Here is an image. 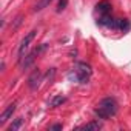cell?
I'll list each match as a JSON object with an SVG mask.
<instances>
[{
  "instance_id": "cell-4",
  "label": "cell",
  "mask_w": 131,
  "mask_h": 131,
  "mask_svg": "<svg viewBox=\"0 0 131 131\" xmlns=\"http://www.w3.org/2000/svg\"><path fill=\"white\" fill-rule=\"evenodd\" d=\"M34 37H36V31H31V32H28V34L25 36V39L20 42V46H19V60H22V59L25 57V51L29 48V43L34 40Z\"/></svg>"
},
{
  "instance_id": "cell-7",
  "label": "cell",
  "mask_w": 131,
  "mask_h": 131,
  "mask_svg": "<svg viewBox=\"0 0 131 131\" xmlns=\"http://www.w3.org/2000/svg\"><path fill=\"white\" fill-rule=\"evenodd\" d=\"M16 108H17V102H13V103H9V105L6 106V110L0 114V125H5V122L13 116V113L16 111Z\"/></svg>"
},
{
  "instance_id": "cell-3",
  "label": "cell",
  "mask_w": 131,
  "mask_h": 131,
  "mask_svg": "<svg viewBox=\"0 0 131 131\" xmlns=\"http://www.w3.org/2000/svg\"><path fill=\"white\" fill-rule=\"evenodd\" d=\"M46 46H48L46 43H42L40 46L34 48V49H32V51H31L28 56H25L22 60H19V65H20V68H22V70H26L28 67H31V65L34 63V60H36V57H37V56H39L42 51H45V49H46Z\"/></svg>"
},
{
  "instance_id": "cell-1",
  "label": "cell",
  "mask_w": 131,
  "mask_h": 131,
  "mask_svg": "<svg viewBox=\"0 0 131 131\" xmlns=\"http://www.w3.org/2000/svg\"><path fill=\"white\" fill-rule=\"evenodd\" d=\"M91 74H93V70L88 63L85 62H77L74 63L73 70L68 73V79L71 82H76V83H80V85H86L91 79Z\"/></svg>"
},
{
  "instance_id": "cell-9",
  "label": "cell",
  "mask_w": 131,
  "mask_h": 131,
  "mask_svg": "<svg viewBox=\"0 0 131 131\" xmlns=\"http://www.w3.org/2000/svg\"><path fill=\"white\" fill-rule=\"evenodd\" d=\"M102 128V125L99 123V122H88V123H85V125H82L79 129H86V131H99Z\"/></svg>"
},
{
  "instance_id": "cell-6",
  "label": "cell",
  "mask_w": 131,
  "mask_h": 131,
  "mask_svg": "<svg viewBox=\"0 0 131 131\" xmlns=\"http://www.w3.org/2000/svg\"><path fill=\"white\" fill-rule=\"evenodd\" d=\"M40 80H42V73H40V70H34L32 74L28 77V86H29L31 90H36V88L39 86Z\"/></svg>"
},
{
  "instance_id": "cell-8",
  "label": "cell",
  "mask_w": 131,
  "mask_h": 131,
  "mask_svg": "<svg viewBox=\"0 0 131 131\" xmlns=\"http://www.w3.org/2000/svg\"><path fill=\"white\" fill-rule=\"evenodd\" d=\"M129 28H131V25H129V22H128L126 19H117V31H120V32H128Z\"/></svg>"
},
{
  "instance_id": "cell-2",
  "label": "cell",
  "mask_w": 131,
  "mask_h": 131,
  "mask_svg": "<svg viewBox=\"0 0 131 131\" xmlns=\"http://www.w3.org/2000/svg\"><path fill=\"white\" fill-rule=\"evenodd\" d=\"M94 113H96V116L99 119H103V120H108V119L114 117L117 114V102H116V99H113V97L102 99L97 103Z\"/></svg>"
},
{
  "instance_id": "cell-5",
  "label": "cell",
  "mask_w": 131,
  "mask_h": 131,
  "mask_svg": "<svg viewBox=\"0 0 131 131\" xmlns=\"http://www.w3.org/2000/svg\"><path fill=\"white\" fill-rule=\"evenodd\" d=\"M111 8L113 6L108 0H102V2H99L96 5V13L99 14V17L100 16H108V14H111Z\"/></svg>"
},
{
  "instance_id": "cell-10",
  "label": "cell",
  "mask_w": 131,
  "mask_h": 131,
  "mask_svg": "<svg viewBox=\"0 0 131 131\" xmlns=\"http://www.w3.org/2000/svg\"><path fill=\"white\" fill-rule=\"evenodd\" d=\"M63 102H67V97H63V96H54V97L49 100V106H51V108H54V106L62 105Z\"/></svg>"
},
{
  "instance_id": "cell-14",
  "label": "cell",
  "mask_w": 131,
  "mask_h": 131,
  "mask_svg": "<svg viewBox=\"0 0 131 131\" xmlns=\"http://www.w3.org/2000/svg\"><path fill=\"white\" fill-rule=\"evenodd\" d=\"M62 128H63L62 123H56V125H51V126H49L51 131H59V129H62Z\"/></svg>"
},
{
  "instance_id": "cell-11",
  "label": "cell",
  "mask_w": 131,
  "mask_h": 131,
  "mask_svg": "<svg viewBox=\"0 0 131 131\" xmlns=\"http://www.w3.org/2000/svg\"><path fill=\"white\" fill-rule=\"evenodd\" d=\"M22 125H23V119H22V117H17V119H14V122L8 126V129H9V131H17V129L22 128Z\"/></svg>"
},
{
  "instance_id": "cell-12",
  "label": "cell",
  "mask_w": 131,
  "mask_h": 131,
  "mask_svg": "<svg viewBox=\"0 0 131 131\" xmlns=\"http://www.w3.org/2000/svg\"><path fill=\"white\" fill-rule=\"evenodd\" d=\"M51 2H52V0H39V3L34 6V11H42V9H45L46 6H49Z\"/></svg>"
},
{
  "instance_id": "cell-13",
  "label": "cell",
  "mask_w": 131,
  "mask_h": 131,
  "mask_svg": "<svg viewBox=\"0 0 131 131\" xmlns=\"http://www.w3.org/2000/svg\"><path fill=\"white\" fill-rule=\"evenodd\" d=\"M68 5V0H59V5H57V13H62Z\"/></svg>"
}]
</instances>
